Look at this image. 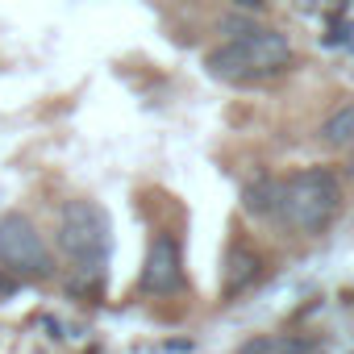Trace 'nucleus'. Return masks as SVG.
<instances>
[{
	"mask_svg": "<svg viewBox=\"0 0 354 354\" xmlns=\"http://www.w3.org/2000/svg\"><path fill=\"white\" fill-rule=\"evenodd\" d=\"M205 67L230 84H263V80H275L292 67V42L279 30L250 26L246 34H234L230 42L209 50Z\"/></svg>",
	"mask_w": 354,
	"mask_h": 354,
	"instance_id": "f257e3e1",
	"label": "nucleus"
},
{
	"mask_svg": "<svg viewBox=\"0 0 354 354\" xmlns=\"http://www.w3.org/2000/svg\"><path fill=\"white\" fill-rule=\"evenodd\" d=\"M342 205V180L333 167H304L279 184V209L275 221H283L292 234H321L337 217Z\"/></svg>",
	"mask_w": 354,
	"mask_h": 354,
	"instance_id": "f03ea898",
	"label": "nucleus"
},
{
	"mask_svg": "<svg viewBox=\"0 0 354 354\" xmlns=\"http://www.w3.org/2000/svg\"><path fill=\"white\" fill-rule=\"evenodd\" d=\"M59 246L84 271H100V263L109 259V246H113L109 213L96 201H67L59 213Z\"/></svg>",
	"mask_w": 354,
	"mask_h": 354,
	"instance_id": "7ed1b4c3",
	"label": "nucleus"
},
{
	"mask_svg": "<svg viewBox=\"0 0 354 354\" xmlns=\"http://www.w3.org/2000/svg\"><path fill=\"white\" fill-rule=\"evenodd\" d=\"M0 267L13 275H26V279H46L55 271V259H50L38 225L26 213L0 217Z\"/></svg>",
	"mask_w": 354,
	"mask_h": 354,
	"instance_id": "20e7f679",
	"label": "nucleus"
},
{
	"mask_svg": "<svg viewBox=\"0 0 354 354\" xmlns=\"http://www.w3.org/2000/svg\"><path fill=\"white\" fill-rule=\"evenodd\" d=\"M138 288L146 296H175L184 288V250H180L175 234H154L146 263H142V275H138Z\"/></svg>",
	"mask_w": 354,
	"mask_h": 354,
	"instance_id": "39448f33",
	"label": "nucleus"
},
{
	"mask_svg": "<svg viewBox=\"0 0 354 354\" xmlns=\"http://www.w3.org/2000/svg\"><path fill=\"white\" fill-rule=\"evenodd\" d=\"M259 271H263L259 250H254V246H246V242H234V246H230V254H225V279H221L225 300L242 296V292L259 279Z\"/></svg>",
	"mask_w": 354,
	"mask_h": 354,
	"instance_id": "423d86ee",
	"label": "nucleus"
},
{
	"mask_svg": "<svg viewBox=\"0 0 354 354\" xmlns=\"http://www.w3.org/2000/svg\"><path fill=\"white\" fill-rule=\"evenodd\" d=\"M279 184H283V180H271V175L250 180L246 192H242V209H246L250 217H275V209H279Z\"/></svg>",
	"mask_w": 354,
	"mask_h": 354,
	"instance_id": "0eeeda50",
	"label": "nucleus"
},
{
	"mask_svg": "<svg viewBox=\"0 0 354 354\" xmlns=\"http://www.w3.org/2000/svg\"><path fill=\"white\" fill-rule=\"evenodd\" d=\"M238 354H308V346L300 337H292V333H259Z\"/></svg>",
	"mask_w": 354,
	"mask_h": 354,
	"instance_id": "6e6552de",
	"label": "nucleus"
},
{
	"mask_svg": "<svg viewBox=\"0 0 354 354\" xmlns=\"http://www.w3.org/2000/svg\"><path fill=\"white\" fill-rule=\"evenodd\" d=\"M321 138H325L329 146H354V100L342 104V109H333V113L325 117Z\"/></svg>",
	"mask_w": 354,
	"mask_h": 354,
	"instance_id": "1a4fd4ad",
	"label": "nucleus"
},
{
	"mask_svg": "<svg viewBox=\"0 0 354 354\" xmlns=\"http://www.w3.org/2000/svg\"><path fill=\"white\" fill-rule=\"evenodd\" d=\"M234 9H246V13H254V9H263V0H230Z\"/></svg>",
	"mask_w": 354,
	"mask_h": 354,
	"instance_id": "9d476101",
	"label": "nucleus"
},
{
	"mask_svg": "<svg viewBox=\"0 0 354 354\" xmlns=\"http://www.w3.org/2000/svg\"><path fill=\"white\" fill-rule=\"evenodd\" d=\"M350 175H354V150H350Z\"/></svg>",
	"mask_w": 354,
	"mask_h": 354,
	"instance_id": "9b49d317",
	"label": "nucleus"
}]
</instances>
